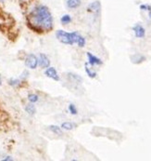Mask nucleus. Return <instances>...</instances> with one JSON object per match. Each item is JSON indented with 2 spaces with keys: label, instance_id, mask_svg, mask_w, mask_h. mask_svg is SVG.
I'll return each mask as SVG.
<instances>
[{
  "label": "nucleus",
  "instance_id": "1",
  "mask_svg": "<svg viewBox=\"0 0 151 161\" xmlns=\"http://www.w3.org/2000/svg\"><path fill=\"white\" fill-rule=\"evenodd\" d=\"M28 23L36 31H48L53 27V18L48 8L44 5L35 6L28 14Z\"/></svg>",
  "mask_w": 151,
  "mask_h": 161
},
{
  "label": "nucleus",
  "instance_id": "2",
  "mask_svg": "<svg viewBox=\"0 0 151 161\" xmlns=\"http://www.w3.org/2000/svg\"><path fill=\"white\" fill-rule=\"evenodd\" d=\"M57 38L64 44L72 45L76 43L79 47H84L86 45V39L83 36H81L78 32L68 33L62 30H59L56 34Z\"/></svg>",
  "mask_w": 151,
  "mask_h": 161
},
{
  "label": "nucleus",
  "instance_id": "3",
  "mask_svg": "<svg viewBox=\"0 0 151 161\" xmlns=\"http://www.w3.org/2000/svg\"><path fill=\"white\" fill-rule=\"evenodd\" d=\"M25 65L30 69H35L38 65V59L34 54H29L25 59Z\"/></svg>",
  "mask_w": 151,
  "mask_h": 161
},
{
  "label": "nucleus",
  "instance_id": "4",
  "mask_svg": "<svg viewBox=\"0 0 151 161\" xmlns=\"http://www.w3.org/2000/svg\"><path fill=\"white\" fill-rule=\"evenodd\" d=\"M133 30L134 35H135V36L137 38H143V37H145V36H146V30H145V28L141 24L136 23L133 27Z\"/></svg>",
  "mask_w": 151,
  "mask_h": 161
},
{
  "label": "nucleus",
  "instance_id": "5",
  "mask_svg": "<svg viewBox=\"0 0 151 161\" xmlns=\"http://www.w3.org/2000/svg\"><path fill=\"white\" fill-rule=\"evenodd\" d=\"M87 57H88V61H89V64H91V65H100V64H102L103 63H102V61L99 59V58H97V57H96L95 55H93L91 52H87Z\"/></svg>",
  "mask_w": 151,
  "mask_h": 161
},
{
  "label": "nucleus",
  "instance_id": "6",
  "mask_svg": "<svg viewBox=\"0 0 151 161\" xmlns=\"http://www.w3.org/2000/svg\"><path fill=\"white\" fill-rule=\"evenodd\" d=\"M44 74H45V75H46V76H48V77H50V78H52V79L56 80V81H59V80H60V76H59V75H58L57 71H56L55 68H53V67H49V68H47V69L45 70Z\"/></svg>",
  "mask_w": 151,
  "mask_h": 161
},
{
  "label": "nucleus",
  "instance_id": "7",
  "mask_svg": "<svg viewBox=\"0 0 151 161\" xmlns=\"http://www.w3.org/2000/svg\"><path fill=\"white\" fill-rule=\"evenodd\" d=\"M49 59L44 55V54H40L38 57V64L40 65V67L42 68H47L49 67Z\"/></svg>",
  "mask_w": 151,
  "mask_h": 161
},
{
  "label": "nucleus",
  "instance_id": "8",
  "mask_svg": "<svg viewBox=\"0 0 151 161\" xmlns=\"http://www.w3.org/2000/svg\"><path fill=\"white\" fill-rule=\"evenodd\" d=\"M100 3L98 1H95L92 2L91 4H89L88 6V10L92 11V12H98L100 10Z\"/></svg>",
  "mask_w": 151,
  "mask_h": 161
},
{
  "label": "nucleus",
  "instance_id": "9",
  "mask_svg": "<svg viewBox=\"0 0 151 161\" xmlns=\"http://www.w3.org/2000/svg\"><path fill=\"white\" fill-rule=\"evenodd\" d=\"M67 7L69 8L74 9L81 6V0H67Z\"/></svg>",
  "mask_w": 151,
  "mask_h": 161
},
{
  "label": "nucleus",
  "instance_id": "10",
  "mask_svg": "<svg viewBox=\"0 0 151 161\" xmlns=\"http://www.w3.org/2000/svg\"><path fill=\"white\" fill-rule=\"evenodd\" d=\"M25 111L29 114V115H34L35 112H36V109H35V106L34 105V103H29L25 106Z\"/></svg>",
  "mask_w": 151,
  "mask_h": 161
},
{
  "label": "nucleus",
  "instance_id": "11",
  "mask_svg": "<svg viewBox=\"0 0 151 161\" xmlns=\"http://www.w3.org/2000/svg\"><path fill=\"white\" fill-rule=\"evenodd\" d=\"M75 127H76V125H75L74 123H71V122H64V123H62V125H61V128L66 130H73Z\"/></svg>",
  "mask_w": 151,
  "mask_h": 161
},
{
  "label": "nucleus",
  "instance_id": "12",
  "mask_svg": "<svg viewBox=\"0 0 151 161\" xmlns=\"http://www.w3.org/2000/svg\"><path fill=\"white\" fill-rule=\"evenodd\" d=\"M49 130H50L53 133H55V134H57V135H61V134H62L61 129L59 128L58 126L51 125V126H49Z\"/></svg>",
  "mask_w": 151,
  "mask_h": 161
},
{
  "label": "nucleus",
  "instance_id": "13",
  "mask_svg": "<svg viewBox=\"0 0 151 161\" xmlns=\"http://www.w3.org/2000/svg\"><path fill=\"white\" fill-rule=\"evenodd\" d=\"M132 60H133V63L134 64H138V63H141L145 60V57L141 56L140 54H135L132 57Z\"/></svg>",
  "mask_w": 151,
  "mask_h": 161
},
{
  "label": "nucleus",
  "instance_id": "14",
  "mask_svg": "<svg viewBox=\"0 0 151 161\" xmlns=\"http://www.w3.org/2000/svg\"><path fill=\"white\" fill-rule=\"evenodd\" d=\"M8 84L12 87H18L21 84V79L20 78H10L8 80Z\"/></svg>",
  "mask_w": 151,
  "mask_h": 161
},
{
  "label": "nucleus",
  "instance_id": "15",
  "mask_svg": "<svg viewBox=\"0 0 151 161\" xmlns=\"http://www.w3.org/2000/svg\"><path fill=\"white\" fill-rule=\"evenodd\" d=\"M86 72L87 75H88L89 77H91V78H95V77L96 76V73L90 69V68L88 67L87 64H86Z\"/></svg>",
  "mask_w": 151,
  "mask_h": 161
},
{
  "label": "nucleus",
  "instance_id": "16",
  "mask_svg": "<svg viewBox=\"0 0 151 161\" xmlns=\"http://www.w3.org/2000/svg\"><path fill=\"white\" fill-rule=\"evenodd\" d=\"M62 24H69V23L71 22V17L70 15H63L60 19Z\"/></svg>",
  "mask_w": 151,
  "mask_h": 161
},
{
  "label": "nucleus",
  "instance_id": "17",
  "mask_svg": "<svg viewBox=\"0 0 151 161\" xmlns=\"http://www.w3.org/2000/svg\"><path fill=\"white\" fill-rule=\"evenodd\" d=\"M38 99H39V97H38L36 94H29V96H28V100H29V102L32 103H36V102L38 101Z\"/></svg>",
  "mask_w": 151,
  "mask_h": 161
},
{
  "label": "nucleus",
  "instance_id": "18",
  "mask_svg": "<svg viewBox=\"0 0 151 161\" xmlns=\"http://www.w3.org/2000/svg\"><path fill=\"white\" fill-rule=\"evenodd\" d=\"M69 110H70V114H72V115H76L77 114V109H76V107H75V105L73 103H70L69 105Z\"/></svg>",
  "mask_w": 151,
  "mask_h": 161
},
{
  "label": "nucleus",
  "instance_id": "19",
  "mask_svg": "<svg viewBox=\"0 0 151 161\" xmlns=\"http://www.w3.org/2000/svg\"><path fill=\"white\" fill-rule=\"evenodd\" d=\"M140 9H141V10H148V11H150L151 7L149 5L144 4V5H141V6H140Z\"/></svg>",
  "mask_w": 151,
  "mask_h": 161
},
{
  "label": "nucleus",
  "instance_id": "20",
  "mask_svg": "<svg viewBox=\"0 0 151 161\" xmlns=\"http://www.w3.org/2000/svg\"><path fill=\"white\" fill-rule=\"evenodd\" d=\"M70 77H72L73 79H75V80H77L78 82L79 81H82L83 79L79 76V75H73V74H70Z\"/></svg>",
  "mask_w": 151,
  "mask_h": 161
},
{
  "label": "nucleus",
  "instance_id": "21",
  "mask_svg": "<svg viewBox=\"0 0 151 161\" xmlns=\"http://www.w3.org/2000/svg\"><path fill=\"white\" fill-rule=\"evenodd\" d=\"M2 159H3V160H13V158H12L11 157H8H8H5V158H2Z\"/></svg>",
  "mask_w": 151,
  "mask_h": 161
},
{
  "label": "nucleus",
  "instance_id": "22",
  "mask_svg": "<svg viewBox=\"0 0 151 161\" xmlns=\"http://www.w3.org/2000/svg\"><path fill=\"white\" fill-rule=\"evenodd\" d=\"M7 0H0V3H5Z\"/></svg>",
  "mask_w": 151,
  "mask_h": 161
},
{
  "label": "nucleus",
  "instance_id": "23",
  "mask_svg": "<svg viewBox=\"0 0 151 161\" xmlns=\"http://www.w3.org/2000/svg\"><path fill=\"white\" fill-rule=\"evenodd\" d=\"M148 12H149V14H148V15H149V18L151 19V10H150V11H148Z\"/></svg>",
  "mask_w": 151,
  "mask_h": 161
},
{
  "label": "nucleus",
  "instance_id": "24",
  "mask_svg": "<svg viewBox=\"0 0 151 161\" xmlns=\"http://www.w3.org/2000/svg\"><path fill=\"white\" fill-rule=\"evenodd\" d=\"M2 84V78H1V76H0V85Z\"/></svg>",
  "mask_w": 151,
  "mask_h": 161
},
{
  "label": "nucleus",
  "instance_id": "25",
  "mask_svg": "<svg viewBox=\"0 0 151 161\" xmlns=\"http://www.w3.org/2000/svg\"><path fill=\"white\" fill-rule=\"evenodd\" d=\"M22 2H28V1H29V0H22Z\"/></svg>",
  "mask_w": 151,
  "mask_h": 161
}]
</instances>
